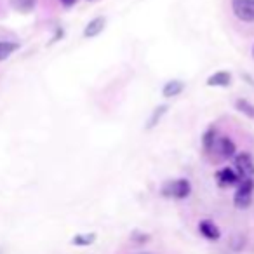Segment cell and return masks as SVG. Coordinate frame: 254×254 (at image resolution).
I'll use <instances>...</instances> for the list:
<instances>
[{
    "instance_id": "6da1fadb",
    "label": "cell",
    "mask_w": 254,
    "mask_h": 254,
    "mask_svg": "<svg viewBox=\"0 0 254 254\" xmlns=\"http://www.w3.org/2000/svg\"><path fill=\"white\" fill-rule=\"evenodd\" d=\"M191 193V185L188 180L185 178H180V180H173L167 181L162 187V195L169 198H178V200H183L188 195Z\"/></svg>"
},
{
    "instance_id": "7a4b0ae2",
    "label": "cell",
    "mask_w": 254,
    "mask_h": 254,
    "mask_svg": "<svg viewBox=\"0 0 254 254\" xmlns=\"http://www.w3.org/2000/svg\"><path fill=\"white\" fill-rule=\"evenodd\" d=\"M254 195V180H240L239 188L233 195V204L237 209H247L253 204Z\"/></svg>"
},
{
    "instance_id": "3957f363",
    "label": "cell",
    "mask_w": 254,
    "mask_h": 254,
    "mask_svg": "<svg viewBox=\"0 0 254 254\" xmlns=\"http://www.w3.org/2000/svg\"><path fill=\"white\" fill-rule=\"evenodd\" d=\"M233 164H235V173L239 174L240 180H254V159L251 153L240 152L233 157Z\"/></svg>"
},
{
    "instance_id": "277c9868",
    "label": "cell",
    "mask_w": 254,
    "mask_h": 254,
    "mask_svg": "<svg viewBox=\"0 0 254 254\" xmlns=\"http://www.w3.org/2000/svg\"><path fill=\"white\" fill-rule=\"evenodd\" d=\"M232 11L240 21L254 23V0H232Z\"/></svg>"
},
{
    "instance_id": "5b68a950",
    "label": "cell",
    "mask_w": 254,
    "mask_h": 254,
    "mask_svg": "<svg viewBox=\"0 0 254 254\" xmlns=\"http://www.w3.org/2000/svg\"><path fill=\"white\" fill-rule=\"evenodd\" d=\"M216 181H218V185L221 188H230V187L239 185L240 178H239V174L235 173L233 167H223V169H219L218 173H216Z\"/></svg>"
},
{
    "instance_id": "8992f818",
    "label": "cell",
    "mask_w": 254,
    "mask_h": 254,
    "mask_svg": "<svg viewBox=\"0 0 254 254\" xmlns=\"http://www.w3.org/2000/svg\"><path fill=\"white\" fill-rule=\"evenodd\" d=\"M221 155V159H233L237 155V146L228 136H221L218 138V143H216V148Z\"/></svg>"
},
{
    "instance_id": "52a82bcc",
    "label": "cell",
    "mask_w": 254,
    "mask_h": 254,
    "mask_svg": "<svg viewBox=\"0 0 254 254\" xmlns=\"http://www.w3.org/2000/svg\"><path fill=\"white\" fill-rule=\"evenodd\" d=\"M198 232H200V235L204 237V239L212 240V242L219 240V237H221L219 228L216 226L214 221H211V219H202V221L198 223Z\"/></svg>"
},
{
    "instance_id": "ba28073f",
    "label": "cell",
    "mask_w": 254,
    "mask_h": 254,
    "mask_svg": "<svg viewBox=\"0 0 254 254\" xmlns=\"http://www.w3.org/2000/svg\"><path fill=\"white\" fill-rule=\"evenodd\" d=\"M205 84L209 87H228L232 84V73H228V71H216V73L209 75Z\"/></svg>"
},
{
    "instance_id": "9c48e42d",
    "label": "cell",
    "mask_w": 254,
    "mask_h": 254,
    "mask_svg": "<svg viewBox=\"0 0 254 254\" xmlns=\"http://www.w3.org/2000/svg\"><path fill=\"white\" fill-rule=\"evenodd\" d=\"M105 25H106V19L101 18V16L91 19V21L87 23V26L84 28V37L85 39H94V37H98L99 33L105 30Z\"/></svg>"
},
{
    "instance_id": "30bf717a",
    "label": "cell",
    "mask_w": 254,
    "mask_h": 254,
    "mask_svg": "<svg viewBox=\"0 0 254 254\" xmlns=\"http://www.w3.org/2000/svg\"><path fill=\"white\" fill-rule=\"evenodd\" d=\"M185 91V84L181 80H169L166 82V85L162 87V96L164 98H176Z\"/></svg>"
},
{
    "instance_id": "8fae6325",
    "label": "cell",
    "mask_w": 254,
    "mask_h": 254,
    "mask_svg": "<svg viewBox=\"0 0 254 254\" xmlns=\"http://www.w3.org/2000/svg\"><path fill=\"white\" fill-rule=\"evenodd\" d=\"M216 143H218V131H216V127H209L202 136V146L205 152H212L216 148Z\"/></svg>"
},
{
    "instance_id": "7c38bea8",
    "label": "cell",
    "mask_w": 254,
    "mask_h": 254,
    "mask_svg": "<svg viewBox=\"0 0 254 254\" xmlns=\"http://www.w3.org/2000/svg\"><path fill=\"white\" fill-rule=\"evenodd\" d=\"M96 242V233H78L71 239V244L78 247H87Z\"/></svg>"
},
{
    "instance_id": "4fadbf2b",
    "label": "cell",
    "mask_w": 254,
    "mask_h": 254,
    "mask_svg": "<svg viewBox=\"0 0 254 254\" xmlns=\"http://www.w3.org/2000/svg\"><path fill=\"white\" fill-rule=\"evenodd\" d=\"M19 49V46L16 42H7V40H0V61L7 60L12 53Z\"/></svg>"
},
{
    "instance_id": "5bb4252c",
    "label": "cell",
    "mask_w": 254,
    "mask_h": 254,
    "mask_svg": "<svg viewBox=\"0 0 254 254\" xmlns=\"http://www.w3.org/2000/svg\"><path fill=\"white\" fill-rule=\"evenodd\" d=\"M237 110H239L240 113H244V115H247L249 119H254V106L251 105L247 99H237L235 103Z\"/></svg>"
},
{
    "instance_id": "9a60e30c",
    "label": "cell",
    "mask_w": 254,
    "mask_h": 254,
    "mask_svg": "<svg viewBox=\"0 0 254 254\" xmlns=\"http://www.w3.org/2000/svg\"><path fill=\"white\" fill-rule=\"evenodd\" d=\"M167 112V106L166 105H162V106H159V108H155V112H153V115H152V119H150V122H148V129H153V127L159 124V120L162 119V115Z\"/></svg>"
},
{
    "instance_id": "2e32d148",
    "label": "cell",
    "mask_w": 254,
    "mask_h": 254,
    "mask_svg": "<svg viewBox=\"0 0 254 254\" xmlns=\"http://www.w3.org/2000/svg\"><path fill=\"white\" fill-rule=\"evenodd\" d=\"M35 5V0H14V7L21 12H30Z\"/></svg>"
},
{
    "instance_id": "e0dca14e",
    "label": "cell",
    "mask_w": 254,
    "mask_h": 254,
    "mask_svg": "<svg viewBox=\"0 0 254 254\" xmlns=\"http://www.w3.org/2000/svg\"><path fill=\"white\" fill-rule=\"evenodd\" d=\"M77 0H61V4L63 5H66V7H70V5H73Z\"/></svg>"
},
{
    "instance_id": "ac0fdd59",
    "label": "cell",
    "mask_w": 254,
    "mask_h": 254,
    "mask_svg": "<svg viewBox=\"0 0 254 254\" xmlns=\"http://www.w3.org/2000/svg\"><path fill=\"white\" fill-rule=\"evenodd\" d=\"M253 58H254V46H253Z\"/></svg>"
}]
</instances>
